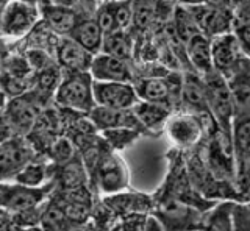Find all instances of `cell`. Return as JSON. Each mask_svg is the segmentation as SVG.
<instances>
[{
  "label": "cell",
  "mask_w": 250,
  "mask_h": 231,
  "mask_svg": "<svg viewBox=\"0 0 250 231\" xmlns=\"http://www.w3.org/2000/svg\"><path fill=\"white\" fill-rule=\"evenodd\" d=\"M203 84H205L208 110L216 120L219 132L227 139L231 141L234 124V103L229 81L222 74H219L217 71H211L209 74L203 75Z\"/></svg>",
  "instance_id": "obj_1"
},
{
  "label": "cell",
  "mask_w": 250,
  "mask_h": 231,
  "mask_svg": "<svg viewBox=\"0 0 250 231\" xmlns=\"http://www.w3.org/2000/svg\"><path fill=\"white\" fill-rule=\"evenodd\" d=\"M92 77L89 72H64L53 102L62 110L89 114L96 108L92 92Z\"/></svg>",
  "instance_id": "obj_2"
},
{
  "label": "cell",
  "mask_w": 250,
  "mask_h": 231,
  "mask_svg": "<svg viewBox=\"0 0 250 231\" xmlns=\"http://www.w3.org/2000/svg\"><path fill=\"white\" fill-rule=\"evenodd\" d=\"M41 20L39 5L23 0H8L0 13V35L11 39H22Z\"/></svg>",
  "instance_id": "obj_3"
},
{
  "label": "cell",
  "mask_w": 250,
  "mask_h": 231,
  "mask_svg": "<svg viewBox=\"0 0 250 231\" xmlns=\"http://www.w3.org/2000/svg\"><path fill=\"white\" fill-rule=\"evenodd\" d=\"M155 215L164 227V231H197L202 222L200 208L166 195L160 200Z\"/></svg>",
  "instance_id": "obj_4"
},
{
  "label": "cell",
  "mask_w": 250,
  "mask_h": 231,
  "mask_svg": "<svg viewBox=\"0 0 250 231\" xmlns=\"http://www.w3.org/2000/svg\"><path fill=\"white\" fill-rule=\"evenodd\" d=\"M44 106L45 103L33 91L8 100L6 106L3 108V116L10 125L13 136H28Z\"/></svg>",
  "instance_id": "obj_5"
},
{
  "label": "cell",
  "mask_w": 250,
  "mask_h": 231,
  "mask_svg": "<svg viewBox=\"0 0 250 231\" xmlns=\"http://www.w3.org/2000/svg\"><path fill=\"white\" fill-rule=\"evenodd\" d=\"M53 184H44L41 188H27L18 183H0V210L14 214H25L36 210L39 203L49 197Z\"/></svg>",
  "instance_id": "obj_6"
},
{
  "label": "cell",
  "mask_w": 250,
  "mask_h": 231,
  "mask_svg": "<svg viewBox=\"0 0 250 231\" xmlns=\"http://www.w3.org/2000/svg\"><path fill=\"white\" fill-rule=\"evenodd\" d=\"M96 181L99 189L108 195L122 192L128 186V171L127 164L116 153L105 152L99 153L96 161Z\"/></svg>",
  "instance_id": "obj_7"
},
{
  "label": "cell",
  "mask_w": 250,
  "mask_h": 231,
  "mask_svg": "<svg viewBox=\"0 0 250 231\" xmlns=\"http://www.w3.org/2000/svg\"><path fill=\"white\" fill-rule=\"evenodd\" d=\"M164 130H166L169 141H172V144L177 145L178 149H191L199 144L203 135V122L200 116L183 108L170 114Z\"/></svg>",
  "instance_id": "obj_8"
},
{
  "label": "cell",
  "mask_w": 250,
  "mask_h": 231,
  "mask_svg": "<svg viewBox=\"0 0 250 231\" xmlns=\"http://www.w3.org/2000/svg\"><path fill=\"white\" fill-rule=\"evenodd\" d=\"M211 57L214 71L225 78L247 58L238 35L233 32L211 38Z\"/></svg>",
  "instance_id": "obj_9"
},
{
  "label": "cell",
  "mask_w": 250,
  "mask_h": 231,
  "mask_svg": "<svg viewBox=\"0 0 250 231\" xmlns=\"http://www.w3.org/2000/svg\"><path fill=\"white\" fill-rule=\"evenodd\" d=\"M35 158V149L23 137L13 136L0 142V183L14 180L16 173Z\"/></svg>",
  "instance_id": "obj_10"
},
{
  "label": "cell",
  "mask_w": 250,
  "mask_h": 231,
  "mask_svg": "<svg viewBox=\"0 0 250 231\" xmlns=\"http://www.w3.org/2000/svg\"><path fill=\"white\" fill-rule=\"evenodd\" d=\"M92 92L96 106L113 108V110H131L139 100L133 83L94 81Z\"/></svg>",
  "instance_id": "obj_11"
},
{
  "label": "cell",
  "mask_w": 250,
  "mask_h": 231,
  "mask_svg": "<svg viewBox=\"0 0 250 231\" xmlns=\"http://www.w3.org/2000/svg\"><path fill=\"white\" fill-rule=\"evenodd\" d=\"M89 74L94 81H117V83H135L136 75L130 61H124L106 53L94 55Z\"/></svg>",
  "instance_id": "obj_12"
},
{
  "label": "cell",
  "mask_w": 250,
  "mask_h": 231,
  "mask_svg": "<svg viewBox=\"0 0 250 231\" xmlns=\"http://www.w3.org/2000/svg\"><path fill=\"white\" fill-rule=\"evenodd\" d=\"M188 10L191 11L195 22H197L200 32L203 35H207L208 38H214L227 32H231L233 16L225 6L203 3Z\"/></svg>",
  "instance_id": "obj_13"
},
{
  "label": "cell",
  "mask_w": 250,
  "mask_h": 231,
  "mask_svg": "<svg viewBox=\"0 0 250 231\" xmlns=\"http://www.w3.org/2000/svg\"><path fill=\"white\" fill-rule=\"evenodd\" d=\"M53 55L62 72H89L94 59L91 52L83 49L69 36H60Z\"/></svg>",
  "instance_id": "obj_14"
},
{
  "label": "cell",
  "mask_w": 250,
  "mask_h": 231,
  "mask_svg": "<svg viewBox=\"0 0 250 231\" xmlns=\"http://www.w3.org/2000/svg\"><path fill=\"white\" fill-rule=\"evenodd\" d=\"M234 103V120L250 117V59L246 58L227 77Z\"/></svg>",
  "instance_id": "obj_15"
},
{
  "label": "cell",
  "mask_w": 250,
  "mask_h": 231,
  "mask_svg": "<svg viewBox=\"0 0 250 231\" xmlns=\"http://www.w3.org/2000/svg\"><path fill=\"white\" fill-rule=\"evenodd\" d=\"M172 72L164 77H143L136 78L133 86L136 89V94L139 100L144 102H155L163 103L172 108V100L175 96L174 81L170 80Z\"/></svg>",
  "instance_id": "obj_16"
},
{
  "label": "cell",
  "mask_w": 250,
  "mask_h": 231,
  "mask_svg": "<svg viewBox=\"0 0 250 231\" xmlns=\"http://www.w3.org/2000/svg\"><path fill=\"white\" fill-rule=\"evenodd\" d=\"M89 120L100 132L114 128H131L139 132L143 128L133 110H113V108L96 106L89 113Z\"/></svg>",
  "instance_id": "obj_17"
},
{
  "label": "cell",
  "mask_w": 250,
  "mask_h": 231,
  "mask_svg": "<svg viewBox=\"0 0 250 231\" xmlns=\"http://www.w3.org/2000/svg\"><path fill=\"white\" fill-rule=\"evenodd\" d=\"M180 100H182L183 108L197 116L211 114L207 103L205 84H203V77L197 72L185 74L182 78V89H180Z\"/></svg>",
  "instance_id": "obj_18"
},
{
  "label": "cell",
  "mask_w": 250,
  "mask_h": 231,
  "mask_svg": "<svg viewBox=\"0 0 250 231\" xmlns=\"http://www.w3.org/2000/svg\"><path fill=\"white\" fill-rule=\"evenodd\" d=\"M39 11H41L42 24L49 27L58 36H69L77 25L78 19H80L75 8H70V6L41 3L39 5Z\"/></svg>",
  "instance_id": "obj_19"
},
{
  "label": "cell",
  "mask_w": 250,
  "mask_h": 231,
  "mask_svg": "<svg viewBox=\"0 0 250 231\" xmlns=\"http://www.w3.org/2000/svg\"><path fill=\"white\" fill-rule=\"evenodd\" d=\"M188 63L194 67V72L199 75H207L213 67V57H211V38L203 33L194 35L189 41L185 44Z\"/></svg>",
  "instance_id": "obj_20"
},
{
  "label": "cell",
  "mask_w": 250,
  "mask_h": 231,
  "mask_svg": "<svg viewBox=\"0 0 250 231\" xmlns=\"http://www.w3.org/2000/svg\"><path fill=\"white\" fill-rule=\"evenodd\" d=\"M131 110L135 113L141 127L148 128V130H161L166 125L170 114L174 113L172 108L167 105L144 102V100H138V103L133 106Z\"/></svg>",
  "instance_id": "obj_21"
},
{
  "label": "cell",
  "mask_w": 250,
  "mask_h": 231,
  "mask_svg": "<svg viewBox=\"0 0 250 231\" xmlns=\"http://www.w3.org/2000/svg\"><path fill=\"white\" fill-rule=\"evenodd\" d=\"M69 38L80 44L83 49L91 52L92 55H97L102 50V44H104V32L99 27L96 19H78L77 25L70 32Z\"/></svg>",
  "instance_id": "obj_22"
},
{
  "label": "cell",
  "mask_w": 250,
  "mask_h": 231,
  "mask_svg": "<svg viewBox=\"0 0 250 231\" xmlns=\"http://www.w3.org/2000/svg\"><path fill=\"white\" fill-rule=\"evenodd\" d=\"M100 53H106V55L116 57L124 61H131L136 53L135 39L127 30H117V32L105 35Z\"/></svg>",
  "instance_id": "obj_23"
},
{
  "label": "cell",
  "mask_w": 250,
  "mask_h": 231,
  "mask_svg": "<svg viewBox=\"0 0 250 231\" xmlns=\"http://www.w3.org/2000/svg\"><path fill=\"white\" fill-rule=\"evenodd\" d=\"M233 202H221L203 215L197 231H234Z\"/></svg>",
  "instance_id": "obj_24"
},
{
  "label": "cell",
  "mask_w": 250,
  "mask_h": 231,
  "mask_svg": "<svg viewBox=\"0 0 250 231\" xmlns=\"http://www.w3.org/2000/svg\"><path fill=\"white\" fill-rule=\"evenodd\" d=\"M161 14V0H133V24L139 32L150 28Z\"/></svg>",
  "instance_id": "obj_25"
},
{
  "label": "cell",
  "mask_w": 250,
  "mask_h": 231,
  "mask_svg": "<svg viewBox=\"0 0 250 231\" xmlns=\"http://www.w3.org/2000/svg\"><path fill=\"white\" fill-rule=\"evenodd\" d=\"M105 203L116 214L127 217V215L141 214L146 211V208L148 206V200L141 194H121L119 192V194L105 198Z\"/></svg>",
  "instance_id": "obj_26"
},
{
  "label": "cell",
  "mask_w": 250,
  "mask_h": 231,
  "mask_svg": "<svg viewBox=\"0 0 250 231\" xmlns=\"http://www.w3.org/2000/svg\"><path fill=\"white\" fill-rule=\"evenodd\" d=\"M49 176H50V166L47 163H42V161H36L35 158L16 173L14 183L22 184V186L27 188H41L45 184Z\"/></svg>",
  "instance_id": "obj_27"
},
{
  "label": "cell",
  "mask_w": 250,
  "mask_h": 231,
  "mask_svg": "<svg viewBox=\"0 0 250 231\" xmlns=\"http://www.w3.org/2000/svg\"><path fill=\"white\" fill-rule=\"evenodd\" d=\"M172 30H174L175 36L178 38L182 44L185 45L188 41L191 39L194 35L202 33L200 28L195 22L194 16L186 6L177 5V8L174 11V24H172Z\"/></svg>",
  "instance_id": "obj_28"
},
{
  "label": "cell",
  "mask_w": 250,
  "mask_h": 231,
  "mask_svg": "<svg viewBox=\"0 0 250 231\" xmlns=\"http://www.w3.org/2000/svg\"><path fill=\"white\" fill-rule=\"evenodd\" d=\"M231 144L234 161L250 155V117L234 120L231 132Z\"/></svg>",
  "instance_id": "obj_29"
},
{
  "label": "cell",
  "mask_w": 250,
  "mask_h": 231,
  "mask_svg": "<svg viewBox=\"0 0 250 231\" xmlns=\"http://www.w3.org/2000/svg\"><path fill=\"white\" fill-rule=\"evenodd\" d=\"M60 181H61V186L64 188V191L86 186V172H84L83 164L80 161H75V159L64 164L60 175Z\"/></svg>",
  "instance_id": "obj_30"
},
{
  "label": "cell",
  "mask_w": 250,
  "mask_h": 231,
  "mask_svg": "<svg viewBox=\"0 0 250 231\" xmlns=\"http://www.w3.org/2000/svg\"><path fill=\"white\" fill-rule=\"evenodd\" d=\"M23 57L27 58L30 67L33 69V72H41L44 69L55 66L57 59H55L53 53L42 50V49H27L25 52H22Z\"/></svg>",
  "instance_id": "obj_31"
},
{
  "label": "cell",
  "mask_w": 250,
  "mask_h": 231,
  "mask_svg": "<svg viewBox=\"0 0 250 231\" xmlns=\"http://www.w3.org/2000/svg\"><path fill=\"white\" fill-rule=\"evenodd\" d=\"M111 5L117 30H128L133 24V0H116Z\"/></svg>",
  "instance_id": "obj_32"
},
{
  "label": "cell",
  "mask_w": 250,
  "mask_h": 231,
  "mask_svg": "<svg viewBox=\"0 0 250 231\" xmlns=\"http://www.w3.org/2000/svg\"><path fill=\"white\" fill-rule=\"evenodd\" d=\"M105 139L113 145L116 149H124L130 145L135 139H138L139 132L138 130H131V128H114V130H106V132H102Z\"/></svg>",
  "instance_id": "obj_33"
},
{
  "label": "cell",
  "mask_w": 250,
  "mask_h": 231,
  "mask_svg": "<svg viewBox=\"0 0 250 231\" xmlns=\"http://www.w3.org/2000/svg\"><path fill=\"white\" fill-rule=\"evenodd\" d=\"M74 152L75 150H74L72 142L66 139V137H58V139H55L53 144L50 145L49 155L55 163L64 166L74 159Z\"/></svg>",
  "instance_id": "obj_34"
},
{
  "label": "cell",
  "mask_w": 250,
  "mask_h": 231,
  "mask_svg": "<svg viewBox=\"0 0 250 231\" xmlns=\"http://www.w3.org/2000/svg\"><path fill=\"white\" fill-rule=\"evenodd\" d=\"M96 22L99 24V27L102 28L104 35H109L113 32H117L116 27V20H114V14H113V5L111 2L102 3L97 11H96Z\"/></svg>",
  "instance_id": "obj_35"
},
{
  "label": "cell",
  "mask_w": 250,
  "mask_h": 231,
  "mask_svg": "<svg viewBox=\"0 0 250 231\" xmlns=\"http://www.w3.org/2000/svg\"><path fill=\"white\" fill-rule=\"evenodd\" d=\"M64 211L66 219L74 223H83L88 220L91 212V203H74V202H64L61 205Z\"/></svg>",
  "instance_id": "obj_36"
},
{
  "label": "cell",
  "mask_w": 250,
  "mask_h": 231,
  "mask_svg": "<svg viewBox=\"0 0 250 231\" xmlns=\"http://www.w3.org/2000/svg\"><path fill=\"white\" fill-rule=\"evenodd\" d=\"M234 164H236V175H234V178L238 180L242 192H246L250 188V155L236 159Z\"/></svg>",
  "instance_id": "obj_37"
},
{
  "label": "cell",
  "mask_w": 250,
  "mask_h": 231,
  "mask_svg": "<svg viewBox=\"0 0 250 231\" xmlns=\"http://www.w3.org/2000/svg\"><path fill=\"white\" fill-rule=\"evenodd\" d=\"M143 231H164V227L161 225V222L156 215H150V217H146Z\"/></svg>",
  "instance_id": "obj_38"
},
{
  "label": "cell",
  "mask_w": 250,
  "mask_h": 231,
  "mask_svg": "<svg viewBox=\"0 0 250 231\" xmlns=\"http://www.w3.org/2000/svg\"><path fill=\"white\" fill-rule=\"evenodd\" d=\"M174 2H177V5H180V6H186V8H192V6H199V5L207 3L208 0H174Z\"/></svg>",
  "instance_id": "obj_39"
},
{
  "label": "cell",
  "mask_w": 250,
  "mask_h": 231,
  "mask_svg": "<svg viewBox=\"0 0 250 231\" xmlns=\"http://www.w3.org/2000/svg\"><path fill=\"white\" fill-rule=\"evenodd\" d=\"M42 3H50V5H61V6H70L75 8L77 0H42Z\"/></svg>",
  "instance_id": "obj_40"
},
{
  "label": "cell",
  "mask_w": 250,
  "mask_h": 231,
  "mask_svg": "<svg viewBox=\"0 0 250 231\" xmlns=\"http://www.w3.org/2000/svg\"><path fill=\"white\" fill-rule=\"evenodd\" d=\"M6 103H8V96L5 94L3 88L0 86V111H3V108L6 106Z\"/></svg>",
  "instance_id": "obj_41"
},
{
  "label": "cell",
  "mask_w": 250,
  "mask_h": 231,
  "mask_svg": "<svg viewBox=\"0 0 250 231\" xmlns=\"http://www.w3.org/2000/svg\"><path fill=\"white\" fill-rule=\"evenodd\" d=\"M2 67H3V57H2V52H0V72H2Z\"/></svg>",
  "instance_id": "obj_42"
},
{
  "label": "cell",
  "mask_w": 250,
  "mask_h": 231,
  "mask_svg": "<svg viewBox=\"0 0 250 231\" xmlns=\"http://www.w3.org/2000/svg\"><path fill=\"white\" fill-rule=\"evenodd\" d=\"M200 176H205V172H200ZM208 180L207 178H202V181L200 183H207Z\"/></svg>",
  "instance_id": "obj_43"
},
{
  "label": "cell",
  "mask_w": 250,
  "mask_h": 231,
  "mask_svg": "<svg viewBox=\"0 0 250 231\" xmlns=\"http://www.w3.org/2000/svg\"><path fill=\"white\" fill-rule=\"evenodd\" d=\"M231 2H234V3H239V2H244V0H231Z\"/></svg>",
  "instance_id": "obj_44"
},
{
  "label": "cell",
  "mask_w": 250,
  "mask_h": 231,
  "mask_svg": "<svg viewBox=\"0 0 250 231\" xmlns=\"http://www.w3.org/2000/svg\"><path fill=\"white\" fill-rule=\"evenodd\" d=\"M244 2H247V5H249V11H250V0H244Z\"/></svg>",
  "instance_id": "obj_45"
},
{
  "label": "cell",
  "mask_w": 250,
  "mask_h": 231,
  "mask_svg": "<svg viewBox=\"0 0 250 231\" xmlns=\"http://www.w3.org/2000/svg\"><path fill=\"white\" fill-rule=\"evenodd\" d=\"M109 2H116V0H109Z\"/></svg>",
  "instance_id": "obj_46"
}]
</instances>
